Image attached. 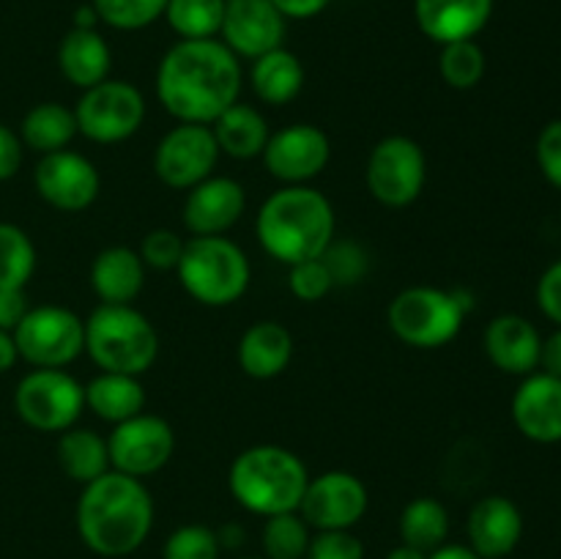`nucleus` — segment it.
<instances>
[{"label": "nucleus", "instance_id": "1", "mask_svg": "<svg viewBox=\"0 0 561 559\" xmlns=\"http://www.w3.org/2000/svg\"><path fill=\"white\" fill-rule=\"evenodd\" d=\"M241 64L219 38H179L157 69V99L179 124L211 126L239 102Z\"/></svg>", "mask_w": 561, "mask_h": 559}, {"label": "nucleus", "instance_id": "2", "mask_svg": "<svg viewBox=\"0 0 561 559\" xmlns=\"http://www.w3.org/2000/svg\"><path fill=\"white\" fill-rule=\"evenodd\" d=\"M153 529V499L146 482L110 469L82 486L77 502V532L93 554L107 559L129 557Z\"/></svg>", "mask_w": 561, "mask_h": 559}, {"label": "nucleus", "instance_id": "3", "mask_svg": "<svg viewBox=\"0 0 561 559\" xmlns=\"http://www.w3.org/2000/svg\"><path fill=\"white\" fill-rule=\"evenodd\" d=\"M257 239L274 261L294 263L321 258L332 247L337 217L323 192L312 186H283L257 212Z\"/></svg>", "mask_w": 561, "mask_h": 559}, {"label": "nucleus", "instance_id": "4", "mask_svg": "<svg viewBox=\"0 0 561 559\" xmlns=\"http://www.w3.org/2000/svg\"><path fill=\"white\" fill-rule=\"evenodd\" d=\"M307 482H310V475H307L305 460L279 444H255L244 449L236 455L228 475L236 502L263 518L299 513Z\"/></svg>", "mask_w": 561, "mask_h": 559}, {"label": "nucleus", "instance_id": "5", "mask_svg": "<svg viewBox=\"0 0 561 559\" xmlns=\"http://www.w3.org/2000/svg\"><path fill=\"white\" fill-rule=\"evenodd\" d=\"M85 351L104 373L142 376L157 362L159 334L131 305H99L85 321Z\"/></svg>", "mask_w": 561, "mask_h": 559}, {"label": "nucleus", "instance_id": "6", "mask_svg": "<svg viewBox=\"0 0 561 559\" xmlns=\"http://www.w3.org/2000/svg\"><path fill=\"white\" fill-rule=\"evenodd\" d=\"M181 285L206 307H230L250 288V258L228 236H192L179 266Z\"/></svg>", "mask_w": 561, "mask_h": 559}, {"label": "nucleus", "instance_id": "7", "mask_svg": "<svg viewBox=\"0 0 561 559\" xmlns=\"http://www.w3.org/2000/svg\"><path fill=\"white\" fill-rule=\"evenodd\" d=\"M469 305L458 290L411 285L389 301L387 321L400 343L411 349H442L460 334Z\"/></svg>", "mask_w": 561, "mask_h": 559}, {"label": "nucleus", "instance_id": "8", "mask_svg": "<svg viewBox=\"0 0 561 559\" xmlns=\"http://www.w3.org/2000/svg\"><path fill=\"white\" fill-rule=\"evenodd\" d=\"M82 409H85V387L64 367H33L16 384L14 411L33 431H69L77 425Z\"/></svg>", "mask_w": 561, "mask_h": 559}, {"label": "nucleus", "instance_id": "9", "mask_svg": "<svg viewBox=\"0 0 561 559\" xmlns=\"http://www.w3.org/2000/svg\"><path fill=\"white\" fill-rule=\"evenodd\" d=\"M77 132L102 146L129 140L146 121V96L126 80H104L85 88L75 107Z\"/></svg>", "mask_w": 561, "mask_h": 559}, {"label": "nucleus", "instance_id": "10", "mask_svg": "<svg viewBox=\"0 0 561 559\" xmlns=\"http://www.w3.org/2000/svg\"><path fill=\"white\" fill-rule=\"evenodd\" d=\"M11 334L20 360L33 367H66L85 351V321L60 305L31 307Z\"/></svg>", "mask_w": 561, "mask_h": 559}, {"label": "nucleus", "instance_id": "11", "mask_svg": "<svg viewBox=\"0 0 561 559\" xmlns=\"http://www.w3.org/2000/svg\"><path fill=\"white\" fill-rule=\"evenodd\" d=\"M365 181L370 195L389 208H405L422 195L427 181V159L416 140L389 135L367 157Z\"/></svg>", "mask_w": 561, "mask_h": 559}, {"label": "nucleus", "instance_id": "12", "mask_svg": "<svg viewBox=\"0 0 561 559\" xmlns=\"http://www.w3.org/2000/svg\"><path fill=\"white\" fill-rule=\"evenodd\" d=\"M110 466L115 471L137 477H151L170 464L175 453V433L164 417L140 411L137 417L118 422L107 436Z\"/></svg>", "mask_w": 561, "mask_h": 559}, {"label": "nucleus", "instance_id": "13", "mask_svg": "<svg viewBox=\"0 0 561 559\" xmlns=\"http://www.w3.org/2000/svg\"><path fill=\"white\" fill-rule=\"evenodd\" d=\"M217 162V137L206 124L173 126L153 151V173L173 190H192L203 179L214 175Z\"/></svg>", "mask_w": 561, "mask_h": 559}, {"label": "nucleus", "instance_id": "14", "mask_svg": "<svg viewBox=\"0 0 561 559\" xmlns=\"http://www.w3.org/2000/svg\"><path fill=\"white\" fill-rule=\"evenodd\" d=\"M370 493L356 475L343 469L323 471L310 477L301 497L299 515L316 532L323 529H354L367 513Z\"/></svg>", "mask_w": 561, "mask_h": 559}, {"label": "nucleus", "instance_id": "15", "mask_svg": "<svg viewBox=\"0 0 561 559\" xmlns=\"http://www.w3.org/2000/svg\"><path fill=\"white\" fill-rule=\"evenodd\" d=\"M33 184L44 203L58 212L75 214L85 212L96 203L99 192H102V175L91 159L64 148V151L44 153L38 159L36 170H33Z\"/></svg>", "mask_w": 561, "mask_h": 559}, {"label": "nucleus", "instance_id": "16", "mask_svg": "<svg viewBox=\"0 0 561 559\" xmlns=\"http://www.w3.org/2000/svg\"><path fill=\"white\" fill-rule=\"evenodd\" d=\"M263 164L285 186H299L327 170L332 142L323 129L312 124H290L274 132L263 148Z\"/></svg>", "mask_w": 561, "mask_h": 559}, {"label": "nucleus", "instance_id": "17", "mask_svg": "<svg viewBox=\"0 0 561 559\" xmlns=\"http://www.w3.org/2000/svg\"><path fill=\"white\" fill-rule=\"evenodd\" d=\"M285 22L288 20L279 14L272 0H225L219 42L236 58L255 60L283 47Z\"/></svg>", "mask_w": 561, "mask_h": 559}, {"label": "nucleus", "instance_id": "18", "mask_svg": "<svg viewBox=\"0 0 561 559\" xmlns=\"http://www.w3.org/2000/svg\"><path fill=\"white\" fill-rule=\"evenodd\" d=\"M247 212V192L230 175H208L184 201V225L192 236H225Z\"/></svg>", "mask_w": 561, "mask_h": 559}, {"label": "nucleus", "instance_id": "19", "mask_svg": "<svg viewBox=\"0 0 561 559\" xmlns=\"http://www.w3.org/2000/svg\"><path fill=\"white\" fill-rule=\"evenodd\" d=\"M513 422L529 442H561V378L535 370L524 376L513 395Z\"/></svg>", "mask_w": 561, "mask_h": 559}, {"label": "nucleus", "instance_id": "20", "mask_svg": "<svg viewBox=\"0 0 561 559\" xmlns=\"http://www.w3.org/2000/svg\"><path fill=\"white\" fill-rule=\"evenodd\" d=\"M469 546L482 559H504L518 548L524 537V515L518 504L507 497H485L471 507L469 521Z\"/></svg>", "mask_w": 561, "mask_h": 559}, {"label": "nucleus", "instance_id": "21", "mask_svg": "<svg viewBox=\"0 0 561 559\" xmlns=\"http://www.w3.org/2000/svg\"><path fill=\"white\" fill-rule=\"evenodd\" d=\"M542 334L535 323L515 312L496 316L485 329V354L502 373L529 376L540 367Z\"/></svg>", "mask_w": 561, "mask_h": 559}, {"label": "nucleus", "instance_id": "22", "mask_svg": "<svg viewBox=\"0 0 561 559\" xmlns=\"http://www.w3.org/2000/svg\"><path fill=\"white\" fill-rule=\"evenodd\" d=\"M491 14L493 0H414L416 25L442 47L480 36Z\"/></svg>", "mask_w": 561, "mask_h": 559}, {"label": "nucleus", "instance_id": "23", "mask_svg": "<svg viewBox=\"0 0 561 559\" xmlns=\"http://www.w3.org/2000/svg\"><path fill=\"white\" fill-rule=\"evenodd\" d=\"M58 69L80 91L107 80L113 69V53L99 27H71L60 38Z\"/></svg>", "mask_w": 561, "mask_h": 559}, {"label": "nucleus", "instance_id": "24", "mask_svg": "<svg viewBox=\"0 0 561 559\" xmlns=\"http://www.w3.org/2000/svg\"><path fill=\"white\" fill-rule=\"evenodd\" d=\"M93 294L102 305H131L146 285V263L131 247H107L91 263Z\"/></svg>", "mask_w": 561, "mask_h": 559}, {"label": "nucleus", "instance_id": "25", "mask_svg": "<svg viewBox=\"0 0 561 559\" xmlns=\"http://www.w3.org/2000/svg\"><path fill=\"white\" fill-rule=\"evenodd\" d=\"M294 360V338L279 321H257L241 334L239 365L257 381L277 378Z\"/></svg>", "mask_w": 561, "mask_h": 559}, {"label": "nucleus", "instance_id": "26", "mask_svg": "<svg viewBox=\"0 0 561 559\" xmlns=\"http://www.w3.org/2000/svg\"><path fill=\"white\" fill-rule=\"evenodd\" d=\"M250 82L263 104L283 107V104L294 102L305 88V66L296 58V53L277 47L252 60Z\"/></svg>", "mask_w": 561, "mask_h": 559}, {"label": "nucleus", "instance_id": "27", "mask_svg": "<svg viewBox=\"0 0 561 559\" xmlns=\"http://www.w3.org/2000/svg\"><path fill=\"white\" fill-rule=\"evenodd\" d=\"M85 409L113 425L137 417L146 411V389H142L140 376L102 370L85 384Z\"/></svg>", "mask_w": 561, "mask_h": 559}, {"label": "nucleus", "instance_id": "28", "mask_svg": "<svg viewBox=\"0 0 561 559\" xmlns=\"http://www.w3.org/2000/svg\"><path fill=\"white\" fill-rule=\"evenodd\" d=\"M214 137H217L219 153H228L233 159H255L266 148L268 132L266 118L250 104H230L222 115L211 124Z\"/></svg>", "mask_w": 561, "mask_h": 559}, {"label": "nucleus", "instance_id": "29", "mask_svg": "<svg viewBox=\"0 0 561 559\" xmlns=\"http://www.w3.org/2000/svg\"><path fill=\"white\" fill-rule=\"evenodd\" d=\"M58 464L66 471V477H71L80 486L99 480L113 469L107 438L99 436L91 427H69L58 438Z\"/></svg>", "mask_w": 561, "mask_h": 559}, {"label": "nucleus", "instance_id": "30", "mask_svg": "<svg viewBox=\"0 0 561 559\" xmlns=\"http://www.w3.org/2000/svg\"><path fill=\"white\" fill-rule=\"evenodd\" d=\"M80 135L77 132L75 110L58 102H42L25 113L20 124L22 146L36 153H55L69 148V142Z\"/></svg>", "mask_w": 561, "mask_h": 559}, {"label": "nucleus", "instance_id": "31", "mask_svg": "<svg viewBox=\"0 0 561 559\" xmlns=\"http://www.w3.org/2000/svg\"><path fill=\"white\" fill-rule=\"evenodd\" d=\"M449 537V513L438 499L420 497L400 513V543L431 554Z\"/></svg>", "mask_w": 561, "mask_h": 559}, {"label": "nucleus", "instance_id": "32", "mask_svg": "<svg viewBox=\"0 0 561 559\" xmlns=\"http://www.w3.org/2000/svg\"><path fill=\"white\" fill-rule=\"evenodd\" d=\"M225 0H168L164 20L179 38H217Z\"/></svg>", "mask_w": 561, "mask_h": 559}, {"label": "nucleus", "instance_id": "33", "mask_svg": "<svg viewBox=\"0 0 561 559\" xmlns=\"http://www.w3.org/2000/svg\"><path fill=\"white\" fill-rule=\"evenodd\" d=\"M36 247L20 225L0 223V288H25L36 272Z\"/></svg>", "mask_w": 561, "mask_h": 559}, {"label": "nucleus", "instance_id": "34", "mask_svg": "<svg viewBox=\"0 0 561 559\" xmlns=\"http://www.w3.org/2000/svg\"><path fill=\"white\" fill-rule=\"evenodd\" d=\"M488 69L485 53L474 38L469 42H453L444 44L442 55H438V71L442 80L455 91H471L482 82Z\"/></svg>", "mask_w": 561, "mask_h": 559}, {"label": "nucleus", "instance_id": "35", "mask_svg": "<svg viewBox=\"0 0 561 559\" xmlns=\"http://www.w3.org/2000/svg\"><path fill=\"white\" fill-rule=\"evenodd\" d=\"M310 537V526L299 513L268 515L263 526V554L266 559H305Z\"/></svg>", "mask_w": 561, "mask_h": 559}, {"label": "nucleus", "instance_id": "36", "mask_svg": "<svg viewBox=\"0 0 561 559\" xmlns=\"http://www.w3.org/2000/svg\"><path fill=\"white\" fill-rule=\"evenodd\" d=\"M91 5L113 31H142L162 20L168 0H91Z\"/></svg>", "mask_w": 561, "mask_h": 559}, {"label": "nucleus", "instance_id": "37", "mask_svg": "<svg viewBox=\"0 0 561 559\" xmlns=\"http://www.w3.org/2000/svg\"><path fill=\"white\" fill-rule=\"evenodd\" d=\"M222 546L211 526L184 524L164 540L162 559H219Z\"/></svg>", "mask_w": 561, "mask_h": 559}, {"label": "nucleus", "instance_id": "38", "mask_svg": "<svg viewBox=\"0 0 561 559\" xmlns=\"http://www.w3.org/2000/svg\"><path fill=\"white\" fill-rule=\"evenodd\" d=\"M288 285H290V294H294L296 299L321 301L323 296L334 288V277L321 255V258H312V261L294 263L288 274Z\"/></svg>", "mask_w": 561, "mask_h": 559}, {"label": "nucleus", "instance_id": "39", "mask_svg": "<svg viewBox=\"0 0 561 559\" xmlns=\"http://www.w3.org/2000/svg\"><path fill=\"white\" fill-rule=\"evenodd\" d=\"M184 244L175 230L170 228H157L151 233L142 236L140 241V258L146 263V269H157V272H170V269L179 266L181 255H184Z\"/></svg>", "mask_w": 561, "mask_h": 559}, {"label": "nucleus", "instance_id": "40", "mask_svg": "<svg viewBox=\"0 0 561 559\" xmlns=\"http://www.w3.org/2000/svg\"><path fill=\"white\" fill-rule=\"evenodd\" d=\"M305 559H365V546L351 529H323L310 537Z\"/></svg>", "mask_w": 561, "mask_h": 559}, {"label": "nucleus", "instance_id": "41", "mask_svg": "<svg viewBox=\"0 0 561 559\" xmlns=\"http://www.w3.org/2000/svg\"><path fill=\"white\" fill-rule=\"evenodd\" d=\"M535 157L537 168L546 175L548 184L561 190V118L542 126L540 137H537Z\"/></svg>", "mask_w": 561, "mask_h": 559}, {"label": "nucleus", "instance_id": "42", "mask_svg": "<svg viewBox=\"0 0 561 559\" xmlns=\"http://www.w3.org/2000/svg\"><path fill=\"white\" fill-rule=\"evenodd\" d=\"M323 261H327L329 272H332L334 285L337 283H356V280L365 274V252L356 244L345 241V244L329 247L323 252Z\"/></svg>", "mask_w": 561, "mask_h": 559}, {"label": "nucleus", "instance_id": "43", "mask_svg": "<svg viewBox=\"0 0 561 559\" xmlns=\"http://www.w3.org/2000/svg\"><path fill=\"white\" fill-rule=\"evenodd\" d=\"M537 305H540L542 316L561 327V258L553 261L551 266L542 272L537 280Z\"/></svg>", "mask_w": 561, "mask_h": 559}, {"label": "nucleus", "instance_id": "44", "mask_svg": "<svg viewBox=\"0 0 561 559\" xmlns=\"http://www.w3.org/2000/svg\"><path fill=\"white\" fill-rule=\"evenodd\" d=\"M22 153H25V146L20 140V132L0 124V181H9L20 173Z\"/></svg>", "mask_w": 561, "mask_h": 559}, {"label": "nucleus", "instance_id": "45", "mask_svg": "<svg viewBox=\"0 0 561 559\" xmlns=\"http://www.w3.org/2000/svg\"><path fill=\"white\" fill-rule=\"evenodd\" d=\"M27 310L31 307H27L25 288H0V329L14 332Z\"/></svg>", "mask_w": 561, "mask_h": 559}, {"label": "nucleus", "instance_id": "46", "mask_svg": "<svg viewBox=\"0 0 561 559\" xmlns=\"http://www.w3.org/2000/svg\"><path fill=\"white\" fill-rule=\"evenodd\" d=\"M285 20H312L321 14L332 0H272Z\"/></svg>", "mask_w": 561, "mask_h": 559}, {"label": "nucleus", "instance_id": "47", "mask_svg": "<svg viewBox=\"0 0 561 559\" xmlns=\"http://www.w3.org/2000/svg\"><path fill=\"white\" fill-rule=\"evenodd\" d=\"M540 367L542 373H548V376L561 378V327L553 329L548 338H542Z\"/></svg>", "mask_w": 561, "mask_h": 559}, {"label": "nucleus", "instance_id": "48", "mask_svg": "<svg viewBox=\"0 0 561 559\" xmlns=\"http://www.w3.org/2000/svg\"><path fill=\"white\" fill-rule=\"evenodd\" d=\"M427 559H482L471 546H460V543H444L436 551L427 554Z\"/></svg>", "mask_w": 561, "mask_h": 559}, {"label": "nucleus", "instance_id": "49", "mask_svg": "<svg viewBox=\"0 0 561 559\" xmlns=\"http://www.w3.org/2000/svg\"><path fill=\"white\" fill-rule=\"evenodd\" d=\"M16 360H20V354H16L14 334L5 332V329H0V376H3V373H9L11 367L16 365Z\"/></svg>", "mask_w": 561, "mask_h": 559}, {"label": "nucleus", "instance_id": "50", "mask_svg": "<svg viewBox=\"0 0 561 559\" xmlns=\"http://www.w3.org/2000/svg\"><path fill=\"white\" fill-rule=\"evenodd\" d=\"M99 25H102V22H99L96 9H93L91 3L77 5V9H75V25H71V27H99Z\"/></svg>", "mask_w": 561, "mask_h": 559}, {"label": "nucleus", "instance_id": "51", "mask_svg": "<svg viewBox=\"0 0 561 559\" xmlns=\"http://www.w3.org/2000/svg\"><path fill=\"white\" fill-rule=\"evenodd\" d=\"M217 537H219V546L233 548V546H241V543H244V529H241V526L228 524L217 532Z\"/></svg>", "mask_w": 561, "mask_h": 559}, {"label": "nucleus", "instance_id": "52", "mask_svg": "<svg viewBox=\"0 0 561 559\" xmlns=\"http://www.w3.org/2000/svg\"><path fill=\"white\" fill-rule=\"evenodd\" d=\"M387 559H427V554L420 551V548L400 543V546H394L392 551L387 554Z\"/></svg>", "mask_w": 561, "mask_h": 559}, {"label": "nucleus", "instance_id": "53", "mask_svg": "<svg viewBox=\"0 0 561 559\" xmlns=\"http://www.w3.org/2000/svg\"><path fill=\"white\" fill-rule=\"evenodd\" d=\"M241 559H266V557H241Z\"/></svg>", "mask_w": 561, "mask_h": 559}]
</instances>
